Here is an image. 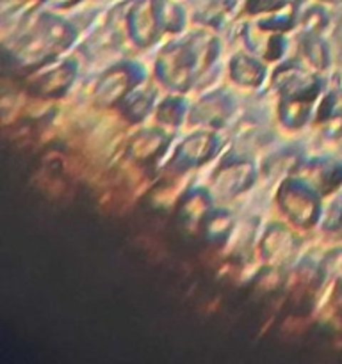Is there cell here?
<instances>
[{
    "label": "cell",
    "mask_w": 342,
    "mask_h": 364,
    "mask_svg": "<svg viewBox=\"0 0 342 364\" xmlns=\"http://www.w3.org/2000/svg\"><path fill=\"white\" fill-rule=\"evenodd\" d=\"M217 39L207 34H191L171 41L155 59V77L175 92H185L196 84L198 75L216 59Z\"/></svg>",
    "instance_id": "cell-1"
},
{
    "label": "cell",
    "mask_w": 342,
    "mask_h": 364,
    "mask_svg": "<svg viewBox=\"0 0 342 364\" xmlns=\"http://www.w3.org/2000/svg\"><path fill=\"white\" fill-rule=\"evenodd\" d=\"M273 85L280 96L278 114L287 128H299L310 119L314 102L321 91L316 75L299 63H289L273 75Z\"/></svg>",
    "instance_id": "cell-2"
},
{
    "label": "cell",
    "mask_w": 342,
    "mask_h": 364,
    "mask_svg": "<svg viewBox=\"0 0 342 364\" xmlns=\"http://www.w3.org/2000/svg\"><path fill=\"white\" fill-rule=\"evenodd\" d=\"M319 192L305 178H287L280 185L276 201L285 219L296 228H310L321 215Z\"/></svg>",
    "instance_id": "cell-3"
},
{
    "label": "cell",
    "mask_w": 342,
    "mask_h": 364,
    "mask_svg": "<svg viewBox=\"0 0 342 364\" xmlns=\"http://www.w3.org/2000/svg\"><path fill=\"white\" fill-rule=\"evenodd\" d=\"M142 75H145V71L141 70L139 64L134 63H123L109 68L100 77L98 85H96V103L102 107L118 105L127 92H130L132 89L141 84Z\"/></svg>",
    "instance_id": "cell-4"
},
{
    "label": "cell",
    "mask_w": 342,
    "mask_h": 364,
    "mask_svg": "<svg viewBox=\"0 0 342 364\" xmlns=\"http://www.w3.org/2000/svg\"><path fill=\"white\" fill-rule=\"evenodd\" d=\"M219 148L221 139L216 132L198 130L180 142V146L175 149L173 156H171L170 166L175 171H187L191 167H200L209 162Z\"/></svg>",
    "instance_id": "cell-5"
},
{
    "label": "cell",
    "mask_w": 342,
    "mask_h": 364,
    "mask_svg": "<svg viewBox=\"0 0 342 364\" xmlns=\"http://www.w3.org/2000/svg\"><path fill=\"white\" fill-rule=\"evenodd\" d=\"M255 176L256 173L252 162H246V160L230 162L228 166H221L217 169V173L212 176V185H210L209 192L214 201H230L248 191L255 181Z\"/></svg>",
    "instance_id": "cell-6"
},
{
    "label": "cell",
    "mask_w": 342,
    "mask_h": 364,
    "mask_svg": "<svg viewBox=\"0 0 342 364\" xmlns=\"http://www.w3.org/2000/svg\"><path fill=\"white\" fill-rule=\"evenodd\" d=\"M234 110V100L230 92L214 91L203 96L195 109L189 112V121L192 124H205L209 128H217L224 124Z\"/></svg>",
    "instance_id": "cell-7"
},
{
    "label": "cell",
    "mask_w": 342,
    "mask_h": 364,
    "mask_svg": "<svg viewBox=\"0 0 342 364\" xmlns=\"http://www.w3.org/2000/svg\"><path fill=\"white\" fill-rule=\"evenodd\" d=\"M77 75V66L73 60H63L59 64H50V68L39 71L31 82V87L39 96H63L71 87Z\"/></svg>",
    "instance_id": "cell-8"
},
{
    "label": "cell",
    "mask_w": 342,
    "mask_h": 364,
    "mask_svg": "<svg viewBox=\"0 0 342 364\" xmlns=\"http://www.w3.org/2000/svg\"><path fill=\"white\" fill-rule=\"evenodd\" d=\"M159 11L155 7L139 6L130 11L127 18V34L138 46H150L162 34Z\"/></svg>",
    "instance_id": "cell-9"
},
{
    "label": "cell",
    "mask_w": 342,
    "mask_h": 364,
    "mask_svg": "<svg viewBox=\"0 0 342 364\" xmlns=\"http://www.w3.org/2000/svg\"><path fill=\"white\" fill-rule=\"evenodd\" d=\"M296 240L291 231L281 224H273L267 228L262 242H260V252L262 258L271 267L284 265L292 255H294Z\"/></svg>",
    "instance_id": "cell-10"
},
{
    "label": "cell",
    "mask_w": 342,
    "mask_h": 364,
    "mask_svg": "<svg viewBox=\"0 0 342 364\" xmlns=\"http://www.w3.org/2000/svg\"><path fill=\"white\" fill-rule=\"evenodd\" d=\"M120 107V112L123 114V117L130 123H141L148 117V114L152 110H155L157 107V91L152 85H138V87L132 89L130 92L123 96L118 103Z\"/></svg>",
    "instance_id": "cell-11"
},
{
    "label": "cell",
    "mask_w": 342,
    "mask_h": 364,
    "mask_svg": "<svg viewBox=\"0 0 342 364\" xmlns=\"http://www.w3.org/2000/svg\"><path fill=\"white\" fill-rule=\"evenodd\" d=\"M266 75V66L255 55L237 53L230 59V78L242 87H256L262 84Z\"/></svg>",
    "instance_id": "cell-12"
},
{
    "label": "cell",
    "mask_w": 342,
    "mask_h": 364,
    "mask_svg": "<svg viewBox=\"0 0 342 364\" xmlns=\"http://www.w3.org/2000/svg\"><path fill=\"white\" fill-rule=\"evenodd\" d=\"M166 146L167 137L160 128H145L139 134H135L134 139L128 142V155L135 160H148L153 159Z\"/></svg>",
    "instance_id": "cell-13"
},
{
    "label": "cell",
    "mask_w": 342,
    "mask_h": 364,
    "mask_svg": "<svg viewBox=\"0 0 342 364\" xmlns=\"http://www.w3.org/2000/svg\"><path fill=\"white\" fill-rule=\"evenodd\" d=\"M212 205H214V198L210 196V192L207 191H195L189 192L187 198H184V203H182L180 213L182 220L187 226H202L203 220L207 219L210 212H212Z\"/></svg>",
    "instance_id": "cell-14"
},
{
    "label": "cell",
    "mask_w": 342,
    "mask_h": 364,
    "mask_svg": "<svg viewBox=\"0 0 342 364\" xmlns=\"http://www.w3.org/2000/svg\"><path fill=\"white\" fill-rule=\"evenodd\" d=\"M178 95H180V92H177V95L173 96H166V98L155 107V119L159 121V124H162V127H178V124H182L184 117L187 116V103H185V100Z\"/></svg>",
    "instance_id": "cell-15"
},
{
    "label": "cell",
    "mask_w": 342,
    "mask_h": 364,
    "mask_svg": "<svg viewBox=\"0 0 342 364\" xmlns=\"http://www.w3.org/2000/svg\"><path fill=\"white\" fill-rule=\"evenodd\" d=\"M203 230H205V237L210 242H223L228 240L232 231V215L223 208L212 210L203 220Z\"/></svg>",
    "instance_id": "cell-16"
},
{
    "label": "cell",
    "mask_w": 342,
    "mask_h": 364,
    "mask_svg": "<svg viewBox=\"0 0 342 364\" xmlns=\"http://www.w3.org/2000/svg\"><path fill=\"white\" fill-rule=\"evenodd\" d=\"M299 50H301L303 60L309 68H324L328 60V52L324 43L319 39V34H301L299 39Z\"/></svg>",
    "instance_id": "cell-17"
}]
</instances>
